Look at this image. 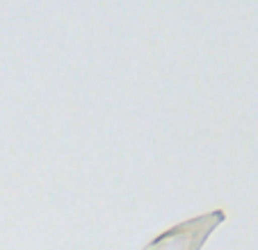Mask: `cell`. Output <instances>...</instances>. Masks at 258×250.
<instances>
[{"label": "cell", "mask_w": 258, "mask_h": 250, "mask_svg": "<svg viewBox=\"0 0 258 250\" xmlns=\"http://www.w3.org/2000/svg\"><path fill=\"white\" fill-rule=\"evenodd\" d=\"M226 214L222 209H215V212L201 214L195 216L190 221H183L178 225L169 227V230L160 232L153 241L144 245L142 250H201L204 243L208 241L210 232L224 223Z\"/></svg>", "instance_id": "1"}]
</instances>
